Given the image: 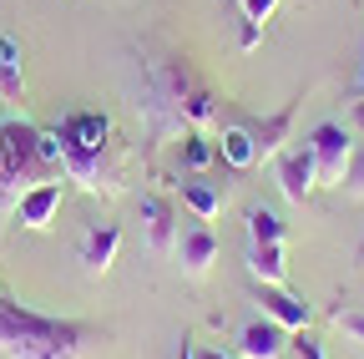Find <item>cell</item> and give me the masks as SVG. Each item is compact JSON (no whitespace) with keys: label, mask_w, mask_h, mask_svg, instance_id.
Segmentation results:
<instances>
[{"label":"cell","mask_w":364,"mask_h":359,"mask_svg":"<svg viewBox=\"0 0 364 359\" xmlns=\"http://www.w3.org/2000/svg\"><path fill=\"white\" fill-rule=\"evenodd\" d=\"M142 66V117L152 127V137H177V132H203L223 117L218 92L182 61V56H162V61H136Z\"/></svg>","instance_id":"6da1fadb"},{"label":"cell","mask_w":364,"mask_h":359,"mask_svg":"<svg viewBox=\"0 0 364 359\" xmlns=\"http://www.w3.org/2000/svg\"><path fill=\"white\" fill-rule=\"evenodd\" d=\"M61 137V172L66 183H76L91 198H117L127 188V172H132V152L117 137V127L107 112H71L56 127Z\"/></svg>","instance_id":"7a4b0ae2"},{"label":"cell","mask_w":364,"mask_h":359,"mask_svg":"<svg viewBox=\"0 0 364 359\" xmlns=\"http://www.w3.org/2000/svg\"><path fill=\"white\" fill-rule=\"evenodd\" d=\"M61 172V137L56 127H36L21 117H0V218L16 213V203L41 188L56 183Z\"/></svg>","instance_id":"3957f363"},{"label":"cell","mask_w":364,"mask_h":359,"mask_svg":"<svg viewBox=\"0 0 364 359\" xmlns=\"http://www.w3.org/2000/svg\"><path fill=\"white\" fill-rule=\"evenodd\" d=\"M97 334L91 319H51L0 289V359H81Z\"/></svg>","instance_id":"277c9868"},{"label":"cell","mask_w":364,"mask_h":359,"mask_svg":"<svg viewBox=\"0 0 364 359\" xmlns=\"http://www.w3.org/2000/svg\"><path fill=\"white\" fill-rule=\"evenodd\" d=\"M304 147L314 152L318 183H329V188H344V167H349V152H354L349 132H344L339 122H318V127L309 132V142H304Z\"/></svg>","instance_id":"5b68a950"},{"label":"cell","mask_w":364,"mask_h":359,"mask_svg":"<svg viewBox=\"0 0 364 359\" xmlns=\"http://www.w3.org/2000/svg\"><path fill=\"white\" fill-rule=\"evenodd\" d=\"M299 102L304 97H294V102H284L273 117H238L243 127H248V137H253V152H258V162H273L284 152V142H289V132H294V112H299Z\"/></svg>","instance_id":"8992f818"},{"label":"cell","mask_w":364,"mask_h":359,"mask_svg":"<svg viewBox=\"0 0 364 359\" xmlns=\"http://www.w3.org/2000/svg\"><path fill=\"white\" fill-rule=\"evenodd\" d=\"M273 172H279V188L289 203H309L314 188H318V167H314V152L309 147H284L273 157Z\"/></svg>","instance_id":"52a82bcc"},{"label":"cell","mask_w":364,"mask_h":359,"mask_svg":"<svg viewBox=\"0 0 364 359\" xmlns=\"http://www.w3.org/2000/svg\"><path fill=\"white\" fill-rule=\"evenodd\" d=\"M253 299H258V309H263V319L284 324V329H309V319H314V304H304V299L289 294L284 284H253Z\"/></svg>","instance_id":"ba28073f"},{"label":"cell","mask_w":364,"mask_h":359,"mask_svg":"<svg viewBox=\"0 0 364 359\" xmlns=\"http://www.w3.org/2000/svg\"><path fill=\"white\" fill-rule=\"evenodd\" d=\"M61 198H66L61 177H56V183H41V188H31V193L16 203V218H21V228H31V233H46V228L56 223V213H61Z\"/></svg>","instance_id":"9c48e42d"},{"label":"cell","mask_w":364,"mask_h":359,"mask_svg":"<svg viewBox=\"0 0 364 359\" xmlns=\"http://www.w3.org/2000/svg\"><path fill=\"white\" fill-rule=\"evenodd\" d=\"M177 263H182V274H193V279H203L208 268L218 263V233L208 228V223L182 228V238H177Z\"/></svg>","instance_id":"30bf717a"},{"label":"cell","mask_w":364,"mask_h":359,"mask_svg":"<svg viewBox=\"0 0 364 359\" xmlns=\"http://www.w3.org/2000/svg\"><path fill=\"white\" fill-rule=\"evenodd\" d=\"M284 324H273V319H248L243 324V334H238V354L243 359H284Z\"/></svg>","instance_id":"8fae6325"},{"label":"cell","mask_w":364,"mask_h":359,"mask_svg":"<svg viewBox=\"0 0 364 359\" xmlns=\"http://www.w3.org/2000/svg\"><path fill=\"white\" fill-rule=\"evenodd\" d=\"M142 228H147V248L152 253H172L177 248V218H172V203L147 193L142 198Z\"/></svg>","instance_id":"7c38bea8"},{"label":"cell","mask_w":364,"mask_h":359,"mask_svg":"<svg viewBox=\"0 0 364 359\" xmlns=\"http://www.w3.org/2000/svg\"><path fill=\"white\" fill-rule=\"evenodd\" d=\"M117 253H122V228H117V223H97V228H86V238H81L86 274H107V268L117 263Z\"/></svg>","instance_id":"4fadbf2b"},{"label":"cell","mask_w":364,"mask_h":359,"mask_svg":"<svg viewBox=\"0 0 364 359\" xmlns=\"http://www.w3.org/2000/svg\"><path fill=\"white\" fill-rule=\"evenodd\" d=\"M218 157H223V167H233V172L258 167V152H253V137H248V127H243V122H228V127H223Z\"/></svg>","instance_id":"5bb4252c"},{"label":"cell","mask_w":364,"mask_h":359,"mask_svg":"<svg viewBox=\"0 0 364 359\" xmlns=\"http://www.w3.org/2000/svg\"><path fill=\"white\" fill-rule=\"evenodd\" d=\"M248 274H253V284H284L289 279L284 243H248Z\"/></svg>","instance_id":"9a60e30c"},{"label":"cell","mask_w":364,"mask_h":359,"mask_svg":"<svg viewBox=\"0 0 364 359\" xmlns=\"http://www.w3.org/2000/svg\"><path fill=\"white\" fill-rule=\"evenodd\" d=\"M21 41L16 36H0V97L6 102H21L26 97V76H21Z\"/></svg>","instance_id":"2e32d148"},{"label":"cell","mask_w":364,"mask_h":359,"mask_svg":"<svg viewBox=\"0 0 364 359\" xmlns=\"http://www.w3.org/2000/svg\"><path fill=\"white\" fill-rule=\"evenodd\" d=\"M233 6H238V16H243L238 51H253V46H258V36H263V26L273 21V11H279L284 0H233Z\"/></svg>","instance_id":"e0dca14e"},{"label":"cell","mask_w":364,"mask_h":359,"mask_svg":"<svg viewBox=\"0 0 364 359\" xmlns=\"http://www.w3.org/2000/svg\"><path fill=\"white\" fill-rule=\"evenodd\" d=\"M177 193H182V203L198 213V223H213V218L223 213V203H228V193H218V188H208V183H177Z\"/></svg>","instance_id":"ac0fdd59"},{"label":"cell","mask_w":364,"mask_h":359,"mask_svg":"<svg viewBox=\"0 0 364 359\" xmlns=\"http://www.w3.org/2000/svg\"><path fill=\"white\" fill-rule=\"evenodd\" d=\"M289 228H284V218L273 213V208H253L248 213V243H284Z\"/></svg>","instance_id":"d6986e66"},{"label":"cell","mask_w":364,"mask_h":359,"mask_svg":"<svg viewBox=\"0 0 364 359\" xmlns=\"http://www.w3.org/2000/svg\"><path fill=\"white\" fill-rule=\"evenodd\" d=\"M177 157H182V167H188V172H203V167L218 157V147L203 137V132H182V147H177Z\"/></svg>","instance_id":"ffe728a7"},{"label":"cell","mask_w":364,"mask_h":359,"mask_svg":"<svg viewBox=\"0 0 364 359\" xmlns=\"http://www.w3.org/2000/svg\"><path fill=\"white\" fill-rule=\"evenodd\" d=\"M344 193H349V198H364V142H354V152H349V167H344Z\"/></svg>","instance_id":"44dd1931"},{"label":"cell","mask_w":364,"mask_h":359,"mask_svg":"<svg viewBox=\"0 0 364 359\" xmlns=\"http://www.w3.org/2000/svg\"><path fill=\"white\" fill-rule=\"evenodd\" d=\"M329 319H334V324H339V329H344V334H349V339H354V344L364 349V314H349V309H334V314H329Z\"/></svg>","instance_id":"7402d4cb"},{"label":"cell","mask_w":364,"mask_h":359,"mask_svg":"<svg viewBox=\"0 0 364 359\" xmlns=\"http://www.w3.org/2000/svg\"><path fill=\"white\" fill-rule=\"evenodd\" d=\"M294 354H299V359H324V344H318L309 329H299V339H294Z\"/></svg>","instance_id":"603a6c76"},{"label":"cell","mask_w":364,"mask_h":359,"mask_svg":"<svg viewBox=\"0 0 364 359\" xmlns=\"http://www.w3.org/2000/svg\"><path fill=\"white\" fill-rule=\"evenodd\" d=\"M193 359H228L223 349H193Z\"/></svg>","instance_id":"cb8c5ba5"},{"label":"cell","mask_w":364,"mask_h":359,"mask_svg":"<svg viewBox=\"0 0 364 359\" xmlns=\"http://www.w3.org/2000/svg\"><path fill=\"white\" fill-rule=\"evenodd\" d=\"M172 359H193V344H188V339H182V349H177Z\"/></svg>","instance_id":"d4e9b609"},{"label":"cell","mask_w":364,"mask_h":359,"mask_svg":"<svg viewBox=\"0 0 364 359\" xmlns=\"http://www.w3.org/2000/svg\"><path fill=\"white\" fill-rule=\"evenodd\" d=\"M354 92H359V97H364V66H359V86H354Z\"/></svg>","instance_id":"484cf974"},{"label":"cell","mask_w":364,"mask_h":359,"mask_svg":"<svg viewBox=\"0 0 364 359\" xmlns=\"http://www.w3.org/2000/svg\"><path fill=\"white\" fill-rule=\"evenodd\" d=\"M354 117H359V127H364V102H359V107H354Z\"/></svg>","instance_id":"4316f807"},{"label":"cell","mask_w":364,"mask_h":359,"mask_svg":"<svg viewBox=\"0 0 364 359\" xmlns=\"http://www.w3.org/2000/svg\"><path fill=\"white\" fill-rule=\"evenodd\" d=\"M359 258H364V238H359Z\"/></svg>","instance_id":"83f0119b"}]
</instances>
